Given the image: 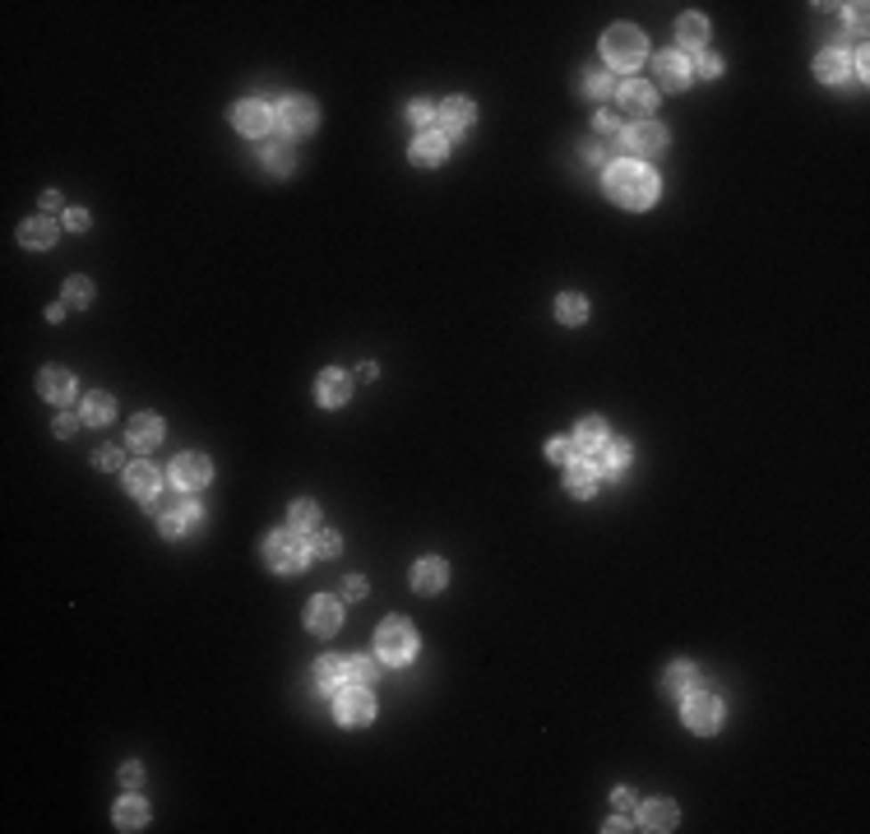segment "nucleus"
<instances>
[{"instance_id": "50", "label": "nucleus", "mask_w": 870, "mask_h": 834, "mask_svg": "<svg viewBox=\"0 0 870 834\" xmlns=\"http://www.w3.org/2000/svg\"><path fill=\"white\" fill-rule=\"evenodd\" d=\"M61 191H42V208H46V214H56V208H61Z\"/></svg>"}, {"instance_id": "26", "label": "nucleus", "mask_w": 870, "mask_h": 834, "mask_svg": "<svg viewBox=\"0 0 870 834\" xmlns=\"http://www.w3.org/2000/svg\"><path fill=\"white\" fill-rule=\"evenodd\" d=\"M158 440H162V417L158 413H139L130 422V446L134 450H153Z\"/></svg>"}, {"instance_id": "34", "label": "nucleus", "mask_w": 870, "mask_h": 834, "mask_svg": "<svg viewBox=\"0 0 870 834\" xmlns=\"http://www.w3.org/2000/svg\"><path fill=\"white\" fill-rule=\"evenodd\" d=\"M611 158H621V139H593V144L583 149V162L588 168H611Z\"/></svg>"}, {"instance_id": "6", "label": "nucleus", "mask_w": 870, "mask_h": 834, "mask_svg": "<svg viewBox=\"0 0 870 834\" xmlns=\"http://www.w3.org/2000/svg\"><path fill=\"white\" fill-rule=\"evenodd\" d=\"M334 718H338L343 728H366L370 718H375V695H370V686H357V682L338 686V695H334Z\"/></svg>"}, {"instance_id": "31", "label": "nucleus", "mask_w": 870, "mask_h": 834, "mask_svg": "<svg viewBox=\"0 0 870 834\" xmlns=\"http://www.w3.org/2000/svg\"><path fill=\"white\" fill-rule=\"evenodd\" d=\"M695 686H699V672L690 663H671L667 667V677H663V691L667 695H690Z\"/></svg>"}, {"instance_id": "19", "label": "nucleus", "mask_w": 870, "mask_h": 834, "mask_svg": "<svg viewBox=\"0 0 870 834\" xmlns=\"http://www.w3.org/2000/svg\"><path fill=\"white\" fill-rule=\"evenodd\" d=\"M676 821H680V811H676V802H671V797H653V802H644V806H639V830L667 834V830H676Z\"/></svg>"}, {"instance_id": "9", "label": "nucleus", "mask_w": 870, "mask_h": 834, "mask_svg": "<svg viewBox=\"0 0 870 834\" xmlns=\"http://www.w3.org/2000/svg\"><path fill=\"white\" fill-rule=\"evenodd\" d=\"M273 107L269 102H260V98H246V102H237V111H232V126H237L241 135H250V139H269V130H273Z\"/></svg>"}, {"instance_id": "41", "label": "nucleus", "mask_w": 870, "mask_h": 834, "mask_svg": "<svg viewBox=\"0 0 870 834\" xmlns=\"http://www.w3.org/2000/svg\"><path fill=\"white\" fill-rule=\"evenodd\" d=\"M370 677H375V658H347V682L370 686Z\"/></svg>"}, {"instance_id": "32", "label": "nucleus", "mask_w": 870, "mask_h": 834, "mask_svg": "<svg viewBox=\"0 0 870 834\" xmlns=\"http://www.w3.org/2000/svg\"><path fill=\"white\" fill-rule=\"evenodd\" d=\"M315 682H320L324 691H338V686L347 682V658H334V654H324V658L315 663Z\"/></svg>"}, {"instance_id": "17", "label": "nucleus", "mask_w": 870, "mask_h": 834, "mask_svg": "<svg viewBox=\"0 0 870 834\" xmlns=\"http://www.w3.org/2000/svg\"><path fill=\"white\" fill-rule=\"evenodd\" d=\"M686 84H690V61H686V52H663V56H657V88L680 93Z\"/></svg>"}, {"instance_id": "45", "label": "nucleus", "mask_w": 870, "mask_h": 834, "mask_svg": "<svg viewBox=\"0 0 870 834\" xmlns=\"http://www.w3.org/2000/svg\"><path fill=\"white\" fill-rule=\"evenodd\" d=\"M695 65H699V75H709V79H713V75H722V56H713V52H699V56H695Z\"/></svg>"}, {"instance_id": "18", "label": "nucleus", "mask_w": 870, "mask_h": 834, "mask_svg": "<svg viewBox=\"0 0 870 834\" xmlns=\"http://www.w3.org/2000/svg\"><path fill=\"white\" fill-rule=\"evenodd\" d=\"M473 121H477V107L468 102V98H444L440 102V130L444 135H468V130H473Z\"/></svg>"}, {"instance_id": "11", "label": "nucleus", "mask_w": 870, "mask_h": 834, "mask_svg": "<svg viewBox=\"0 0 870 834\" xmlns=\"http://www.w3.org/2000/svg\"><path fill=\"white\" fill-rule=\"evenodd\" d=\"M343 626V602L338 598H329V593H320V598H311L305 602V631H315V635H334Z\"/></svg>"}, {"instance_id": "23", "label": "nucleus", "mask_w": 870, "mask_h": 834, "mask_svg": "<svg viewBox=\"0 0 870 834\" xmlns=\"http://www.w3.org/2000/svg\"><path fill=\"white\" fill-rule=\"evenodd\" d=\"M56 237H61V223L52 218V214H42V218H28L19 227V241L23 246H33V250H46V246H56Z\"/></svg>"}, {"instance_id": "53", "label": "nucleus", "mask_w": 870, "mask_h": 834, "mask_svg": "<svg viewBox=\"0 0 870 834\" xmlns=\"http://www.w3.org/2000/svg\"><path fill=\"white\" fill-rule=\"evenodd\" d=\"M602 830H606V834H621V830H634V825L625 821V811H616V821H606Z\"/></svg>"}, {"instance_id": "33", "label": "nucleus", "mask_w": 870, "mask_h": 834, "mask_svg": "<svg viewBox=\"0 0 870 834\" xmlns=\"http://www.w3.org/2000/svg\"><path fill=\"white\" fill-rule=\"evenodd\" d=\"M111 413H116V404H111V394H102V389H93L88 399H84V422L88 427H102V422H111Z\"/></svg>"}, {"instance_id": "13", "label": "nucleus", "mask_w": 870, "mask_h": 834, "mask_svg": "<svg viewBox=\"0 0 870 834\" xmlns=\"http://www.w3.org/2000/svg\"><path fill=\"white\" fill-rule=\"evenodd\" d=\"M616 93H621V111L630 116L634 126L648 121V116L657 111V88L653 84H621Z\"/></svg>"}, {"instance_id": "10", "label": "nucleus", "mask_w": 870, "mask_h": 834, "mask_svg": "<svg viewBox=\"0 0 870 834\" xmlns=\"http://www.w3.org/2000/svg\"><path fill=\"white\" fill-rule=\"evenodd\" d=\"M320 121V111L311 98H301V93H292V98H283V107H278V126H283V135H311Z\"/></svg>"}, {"instance_id": "5", "label": "nucleus", "mask_w": 870, "mask_h": 834, "mask_svg": "<svg viewBox=\"0 0 870 834\" xmlns=\"http://www.w3.org/2000/svg\"><path fill=\"white\" fill-rule=\"evenodd\" d=\"M375 654H380L385 663H408V658L417 654V631H412V621L389 617L380 631H375Z\"/></svg>"}, {"instance_id": "36", "label": "nucleus", "mask_w": 870, "mask_h": 834, "mask_svg": "<svg viewBox=\"0 0 870 834\" xmlns=\"http://www.w3.org/2000/svg\"><path fill=\"white\" fill-rule=\"evenodd\" d=\"M305 543H311V552H320V556H338V552H343V538H338L334 528H324V524H315Z\"/></svg>"}, {"instance_id": "43", "label": "nucleus", "mask_w": 870, "mask_h": 834, "mask_svg": "<svg viewBox=\"0 0 870 834\" xmlns=\"http://www.w3.org/2000/svg\"><path fill=\"white\" fill-rule=\"evenodd\" d=\"M93 463H98V469H107V473H111V469H121V463H126V454L116 450V446H102L98 454H93Z\"/></svg>"}, {"instance_id": "47", "label": "nucleus", "mask_w": 870, "mask_h": 834, "mask_svg": "<svg viewBox=\"0 0 870 834\" xmlns=\"http://www.w3.org/2000/svg\"><path fill=\"white\" fill-rule=\"evenodd\" d=\"M65 227H69V232H84V227H88V214H84V208H69V214H65Z\"/></svg>"}, {"instance_id": "15", "label": "nucleus", "mask_w": 870, "mask_h": 834, "mask_svg": "<svg viewBox=\"0 0 870 834\" xmlns=\"http://www.w3.org/2000/svg\"><path fill=\"white\" fill-rule=\"evenodd\" d=\"M444 158H450V135H444V130H421L412 139V162H417V168H440Z\"/></svg>"}, {"instance_id": "24", "label": "nucleus", "mask_w": 870, "mask_h": 834, "mask_svg": "<svg viewBox=\"0 0 870 834\" xmlns=\"http://www.w3.org/2000/svg\"><path fill=\"white\" fill-rule=\"evenodd\" d=\"M126 487L149 505V501L158 496V487H162V473L153 469V463H130V469H126Z\"/></svg>"}, {"instance_id": "30", "label": "nucleus", "mask_w": 870, "mask_h": 834, "mask_svg": "<svg viewBox=\"0 0 870 834\" xmlns=\"http://www.w3.org/2000/svg\"><path fill=\"white\" fill-rule=\"evenodd\" d=\"M676 37H680V46H703V37H709V19L703 14H680L676 19Z\"/></svg>"}, {"instance_id": "35", "label": "nucleus", "mask_w": 870, "mask_h": 834, "mask_svg": "<svg viewBox=\"0 0 870 834\" xmlns=\"http://www.w3.org/2000/svg\"><path fill=\"white\" fill-rule=\"evenodd\" d=\"M556 315H560V324H583L588 320V301L579 292H560L556 297Z\"/></svg>"}, {"instance_id": "44", "label": "nucleus", "mask_w": 870, "mask_h": 834, "mask_svg": "<svg viewBox=\"0 0 870 834\" xmlns=\"http://www.w3.org/2000/svg\"><path fill=\"white\" fill-rule=\"evenodd\" d=\"M79 422H84V417H75V413H61V417H56V422H52V431H56L61 440H69V436H75V431H79Z\"/></svg>"}, {"instance_id": "20", "label": "nucleus", "mask_w": 870, "mask_h": 834, "mask_svg": "<svg viewBox=\"0 0 870 834\" xmlns=\"http://www.w3.org/2000/svg\"><path fill=\"white\" fill-rule=\"evenodd\" d=\"M815 75H819V84H848L852 79V56L842 52V46H829V52L815 56Z\"/></svg>"}, {"instance_id": "2", "label": "nucleus", "mask_w": 870, "mask_h": 834, "mask_svg": "<svg viewBox=\"0 0 870 834\" xmlns=\"http://www.w3.org/2000/svg\"><path fill=\"white\" fill-rule=\"evenodd\" d=\"M149 510H153V519H158V528L167 533V538H181V533H191V528L204 524V505L191 501V496H181V492L176 496H153Z\"/></svg>"}, {"instance_id": "37", "label": "nucleus", "mask_w": 870, "mask_h": 834, "mask_svg": "<svg viewBox=\"0 0 870 834\" xmlns=\"http://www.w3.org/2000/svg\"><path fill=\"white\" fill-rule=\"evenodd\" d=\"M65 307H88V301H93V283H88V278L84 274H75V278H65Z\"/></svg>"}, {"instance_id": "48", "label": "nucleus", "mask_w": 870, "mask_h": 834, "mask_svg": "<svg viewBox=\"0 0 870 834\" xmlns=\"http://www.w3.org/2000/svg\"><path fill=\"white\" fill-rule=\"evenodd\" d=\"M852 75H857V79H866V75H870V56H866V46L857 52V61H852Z\"/></svg>"}, {"instance_id": "16", "label": "nucleus", "mask_w": 870, "mask_h": 834, "mask_svg": "<svg viewBox=\"0 0 870 834\" xmlns=\"http://www.w3.org/2000/svg\"><path fill=\"white\" fill-rule=\"evenodd\" d=\"M37 394H42V399L46 404H69V399H75V376H69V371L65 366H42V376H37Z\"/></svg>"}, {"instance_id": "22", "label": "nucleus", "mask_w": 870, "mask_h": 834, "mask_svg": "<svg viewBox=\"0 0 870 834\" xmlns=\"http://www.w3.org/2000/svg\"><path fill=\"white\" fill-rule=\"evenodd\" d=\"M264 168L269 172H278V176H283V172H292L297 168V149H292V135H269L264 139Z\"/></svg>"}, {"instance_id": "12", "label": "nucleus", "mask_w": 870, "mask_h": 834, "mask_svg": "<svg viewBox=\"0 0 870 834\" xmlns=\"http://www.w3.org/2000/svg\"><path fill=\"white\" fill-rule=\"evenodd\" d=\"M208 478H214V463H208L204 454H176V463H172V487H176V492H199Z\"/></svg>"}, {"instance_id": "7", "label": "nucleus", "mask_w": 870, "mask_h": 834, "mask_svg": "<svg viewBox=\"0 0 870 834\" xmlns=\"http://www.w3.org/2000/svg\"><path fill=\"white\" fill-rule=\"evenodd\" d=\"M680 718H686L690 732L709 737V732L722 728V700H718V695H703V691H690V700H686V709H680Z\"/></svg>"}, {"instance_id": "54", "label": "nucleus", "mask_w": 870, "mask_h": 834, "mask_svg": "<svg viewBox=\"0 0 870 834\" xmlns=\"http://www.w3.org/2000/svg\"><path fill=\"white\" fill-rule=\"evenodd\" d=\"M848 19H852V29H866V5H848Z\"/></svg>"}, {"instance_id": "1", "label": "nucleus", "mask_w": 870, "mask_h": 834, "mask_svg": "<svg viewBox=\"0 0 870 834\" xmlns=\"http://www.w3.org/2000/svg\"><path fill=\"white\" fill-rule=\"evenodd\" d=\"M606 195L625 208H648L657 200V176L644 162H611L606 168Z\"/></svg>"}, {"instance_id": "51", "label": "nucleus", "mask_w": 870, "mask_h": 834, "mask_svg": "<svg viewBox=\"0 0 870 834\" xmlns=\"http://www.w3.org/2000/svg\"><path fill=\"white\" fill-rule=\"evenodd\" d=\"M121 783H144V770H139V764H126V770H121Z\"/></svg>"}, {"instance_id": "28", "label": "nucleus", "mask_w": 870, "mask_h": 834, "mask_svg": "<svg viewBox=\"0 0 870 834\" xmlns=\"http://www.w3.org/2000/svg\"><path fill=\"white\" fill-rule=\"evenodd\" d=\"M602 459H598V473H611V478H621L625 469H630V446H625V440H611V446H606V440H602Z\"/></svg>"}, {"instance_id": "52", "label": "nucleus", "mask_w": 870, "mask_h": 834, "mask_svg": "<svg viewBox=\"0 0 870 834\" xmlns=\"http://www.w3.org/2000/svg\"><path fill=\"white\" fill-rule=\"evenodd\" d=\"M611 802H616V811H630V806H634V797H630V788H616V793H611Z\"/></svg>"}, {"instance_id": "21", "label": "nucleus", "mask_w": 870, "mask_h": 834, "mask_svg": "<svg viewBox=\"0 0 870 834\" xmlns=\"http://www.w3.org/2000/svg\"><path fill=\"white\" fill-rule=\"evenodd\" d=\"M444 585H450V566H444L440 556H427V561L412 566V589L417 593H440Z\"/></svg>"}, {"instance_id": "25", "label": "nucleus", "mask_w": 870, "mask_h": 834, "mask_svg": "<svg viewBox=\"0 0 870 834\" xmlns=\"http://www.w3.org/2000/svg\"><path fill=\"white\" fill-rule=\"evenodd\" d=\"M598 478H602V473H598V463H593V459H583V454H579L574 463H565V487H570L574 496H593Z\"/></svg>"}, {"instance_id": "8", "label": "nucleus", "mask_w": 870, "mask_h": 834, "mask_svg": "<svg viewBox=\"0 0 870 834\" xmlns=\"http://www.w3.org/2000/svg\"><path fill=\"white\" fill-rule=\"evenodd\" d=\"M667 144H671V135L657 121H639V126H630L621 135V153H630V158H657Z\"/></svg>"}, {"instance_id": "27", "label": "nucleus", "mask_w": 870, "mask_h": 834, "mask_svg": "<svg viewBox=\"0 0 870 834\" xmlns=\"http://www.w3.org/2000/svg\"><path fill=\"white\" fill-rule=\"evenodd\" d=\"M111 821H116V830H144L149 825L144 797H121V802H116V811H111Z\"/></svg>"}, {"instance_id": "29", "label": "nucleus", "mask_w": 870, "mask_h": 834, "mask_svg": "<svg viewBox=\"0 0 870 834\" xmlns=\"http://www.w3.org/2000/svg\"><path fill=\"white\" fill-rule=\"evenodd\" d=\"M574 450L579 454H588V450H598L602 446V440H606V422H602V417H579V427H574Z\"/></svg>"}, {"instance_id": "46", "label": "nucleus", "mask_w": 870, "mask_h": 834, "mask_svg": "<svg viewBox=\"0 0 870 834\" xmlns=\"http://www.w3.org/2000/svg\"><path fill=\"white\" fill-rule=\"evenodd\" d=\"M598 130H602L606 139H616V130H621V121H616V116H611V111H602V116H598Z\"/></svg>"}, {"instance_id": "4", "label": "nucleus", "mask_w": 870, "mask_h": 834, "mask_svg": "<svg viewBox=\"0 0 870 834\" xmlns=\"http://www.w3.org/2000/svg\"><path fill=\"white\" fill-rule=\"evenodd\" d=\"M264 561L273 570H283V575H297V570H305V561H311V543L301 538V528H273L264 538Z\"/></svg>"}, {"instance_id": "39", "label": "nucleus", "mask_w": 870, "mask_h": 834, "mask_svg": "<svg viewBox=\"0 0 870 834\" xmlns=\"http://www.w3.org/2000/svg\"><path fill=\"white\" fill-rule=\"evenodd\" d=\"M547 459H551V463H560V469H565V463H574V459H579V450H574V440H565V436H556V440H547Z\"/></svg>"}, {"instance_id": "42", "label": "nucleus", "mask_w": 870, "mask_h": 834, "mask_svg": "<svg viewBox=\"0 0 870 834\" xmlns=\"http://www.w3.org/2000/svg\"><path fill=\"white\" fill-rule=\"evenodd\" d=\"M431 116H435V107H431V102H421V98L408 107V121L417 126V135H421V130H431Z\"/></svg>"}, {"instance_id": "3", "label": "nucleus", "mask_w": 870, "mask_h": 834, "mask_svg": "<svg viewBox=\"0 0 870 834\" xmlns=\"http://www.w3.org/2000/svg\"><path fill=\"white\" fill-rule=\"evenodd\" d=\"M644 33L639 29H634V23H616V29H606V37H602V56H606V65L611 70H625V75H630V70H639L644 65Z\"/></svg>"}, {"instance_id": "38", "label": "nucleus", "mask_w": 870, "mask_h": 834, "mask_svg": "<svg viewBox=\"0 0 870 834\" xmlns=\"http://www.w3.org/2000/svg\"><path fill=\"white\" fill-rule=\"evenodd\" d=\"M583 93H588V98H611V93H616V79H611V75H602V70H593V75H583Z\"/></svg>"}, {"instance_id": "40", "label": "nucleus", "mask_w": 870, "mask_h": 834, "mask_svg": "<svg viewBox=\"0 0 870 834\" xmlns=\"http://www.w3.org/2000/svg\"><path fill=\"white\" fill-rule=\"evenodd\" d=\"M315 524H320L315 501H297V505H292V528H315Z\"/></svg>"}, {"instance_id": "14", "label": "nucleus", "mask_w": 870, "mask_h": 834, "mask_svg": "<svg viewBox=\"0 0 870 834\" xmlns=\"http://www.w3.org/2000/svg\"><path fill=\"white\" fill-rule=\"evenodd\" d=\"M315 399H320L324 408H343V404L352 399V376H347V371H338V366L320 371V380H315Z\"/></svg>"}, {"instance_id": "49", "label": "nucleus", "mask_w": 870, "mask_h": 834, "mask_svg": "<svg viewBox=\"0 0 870 834\" xmlns=\"http://www.w3.org/2000/svg\"><path fill=\"white\" fill-rule=\"evenodd\" d=\"M343 598H366V579H347V585H343Z\"/></svg>"}]
</instances>
